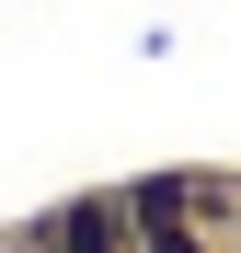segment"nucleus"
<instances>
[{
    "instance_id": "1",
    "label": "nucleus",
    "mask_w": 241,
    "mask_h": 253,
    "mask_svg": "<svg viewBox=\"0 0 241 253\" xmlns=\"http://www.w3.org/2000/svg\"><path fill=\"white\" fill-rule=\"evenodd\" d=\"M0 253H34V230H23V242H0Z\"/></svg>"
}]
</instances>
